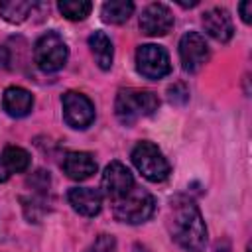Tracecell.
I'll return each mask as SVG.
<instances>
[{"mask_svg": "<svg viewBox=\"0 0 252 252\" xmlns=\"http://www.w3.org/2000/svg\"><path fill=\"white\" fill-rule=\"evenodd\" d=\"M112 203V215L116 220L120 222H128V224H140L146 222L154 211H156V201L154 197L140 187H132L126 195H122Z\"/></svg>", "mask_w": 252, "mask_h": 252, "instance_id": "3957f363", "label": "cell"}, {"mask_svg": "<svg viewBox=\"0 0 252 252\" xmlns=\"http://www.w3.org/2000/svg\"><path fill=\"white\" fill-rule=\"evenodd\" d=\"M87 252H116V240L108 234H100Z\"/></svg>", "mask_w": 252, "mask_h": 252, "instance_id": "ffe728a7", "label": "cell"}, {"mask_svg": "<svg viewBox=\"0 0 252 252\" xmlns=\"http://www.w3.org/2000/svg\"><path fill=\"white\" fill-rule=\"evenodd\" d=\"M35 191H39V193H45V189H49V175L43 171V169H39V171H35L32 177H30V181H28Z\"/></svg>", "mask_w": 252, "mask_h": 252, "instance_id": "44dd1931", "label": "cell"}, {"mask_svg": "<svg viewBox=\"0 0 252 252\" xmlns=\"http://www.w3.org/2000/svg\"><path fill=\"white\" fill-rule=\"evenodd\" d=\"M67 57H69V47L59 33L47 32L35 41L33 59L41 71L55 73V71L63 69L67 63Z\"/></svg>", "mask_w": 252, "mask_h": 252, "instance_id": "5b68a950", "label": "cell"}, {"mask_svg": "<svg viewBox=\"0 0 252 252\" xmlns=\"http://www.w3.org/2000/svg\"><path fill=\"white\" fill-rule=\"evenodd\" d=\"M238 12H240L244 24H250L252 22V2H242L238 6Z\"/></svg>", "mask_w": 252, "mask_h": 252, "instance_id": "603a6c76", "label": "cell"}, {"mask_svg": "<svg viewBox=\"0 0 252 252\" xmlns=\"http://www.w3.org/2000/svg\"><path fill=\"white\" fill-rule=\"evenodd\" d=\"M158 106H159L158 94L144 89H122L118 91L116 102H114L116 118L126 126L134 124L144 116L154 114Z\"/></svg>", "mask_w": 252, "mask_h": 252, "instance_id": "7a4b0ae2", "label": "cell"}, {"mask_svg": "<svg viewBox=\"0 0 252 252\" xmlns=\"http://www.w3.org/2000/svg\"><path fill=\"white\" fill-rule=\"evenodd\" d=\"M12 173L8 171V167L4 165V161H2V158H0V183H4V181H8V177H10Z\"/></svg>", "mask_w": 252, "mask_h": 252, "instance_id": "d4e9b609", "label": "cell"}, {"mask_svg": "<svg viewBox=\"0 0 252 252\" xmlns=\"http://www.w3.org/2000/svg\"><path fill=\"white\" fill-rule=\"evenodd\" d=\"M89 47L96 59V65L102 71H108L112 67V57H114V49H112V41L104 32H93L89 35Z\"/></svg>", "mask_w": 252, "mask_h": 252, "instance_id": "9a60e30c", "label": "cell"}, {"mask_svg": "<svg viewBox=\"0 0 252 252\" xmlns=\"http://www.w3.org/2000/svg\"><path fill=\"white\" fill-rule=\"evenodd\" d=\"M102 191L104 195L110 199V201H116L120 199L122 195H126L136 183H134V177L130 173V169L120 163V161H110L106 167H104V173H102Z\"/></svg>", "mask_w": 252, "mask_h": 252, "instance_id": "9c48e42d", "label": "cell"}, {"mask_svg": "<svg viewBox=\"0 0 252 252\" xmlns=\"http://www.w3.org/2000/svg\"><path fill=\"white\" fill-rule=\"evenodd\" d=\"M32 10H33V2H28V0L0 2V16L10 24H22L30 16Z\"/></svg>", "mask_w": 252, "mask_h": 252, "instance_id": "e0dca14e", "label": "cell"}, {"mask_svg": "<svg viewBox=\"0 0 252 252\" xmlns=\"http://www.w3.org/2000/svg\"><path fill=\"white\" fill-rule=\"evenodd\" d=\"M57 8L67 20H75L77 22V20H85L91 14L93 4L87 2V0H61L57 4Z\"/></svg>", "mask_w": 252, "mask_h": 252, "instance_id": "d6986e66", "label": "cell"}, {"mask_svg": "<svg viewBox=\"0 0 252 252\" xmlns=\"http://www.w3.org/2000/svg\"><path fill=\"white\" fill-rule=\"evenodd\" d=\"M209 45L205 37L197 32H187L179 39V59L185 71L197 73L209 61Z\"/></svg>", "mask_w": 252, "mask_h": 252, "instance_id": "ba28073f", "label": "cell"}, {"mask_svg": "<svg viewBox=\"0 0 252 252\" xmlns=\"http://www.w3.org/2000/svg\"><path fill=\"white\" fill-rule=\"evenodd\" d=\"M61 104H63L65 122L71 128L83 130V128L93 124V120H94V104L91 102V98L87 94L77 93V91H69V93L63 94Z\"/></svg>", "mask_w": 252, "mask_h": 252, "instance_id": "52a82bcc", "label": "cell"}, {"mask_svg": "<svg viewBox=\"0 0 252 252\" xmlns=\"http://www.w3.org/2000/svg\"><path fill=\"white\" fill-rule=\"evenodd\" d=\"M187 98H189V91H187V89H185L181 83H177V85L169 87V100H171V102L183 104Z\"/></svg>", "mask_w": 252, "mask_h": 252, "instance_id": "7402d4cb", "label": "cell"}, {"mask_svg": "<svg viewBox=\"0 0 252 252\" xmlns=\"http://www.w3.org/2000/svg\"><path fill=\"white\" fill-rule=\"evenodd\" d=\"M203 28L205 32L215 37L217 41L220 43H226L232 33H234V26H232V20L228 16V12L224 8H211L203 14Z\"/></svg>", "mask_w": 252, "mask_h": 252, "instance_id": "8fae6325", "label": "cell"}, {"mask_svg": "<svg viewBox=\"0 0 252 252\" xmlns=\"http://www.w3.org/2000/svg\"><path fill=\"white\" fill-rule=\"evenodd\" d=\"M8 63H10V51H8V47L0 45V69L8 67Z\"/></svg>", "mask_w": 252, "mask_h": 252, "instance_id": "cb8c5ba5", "label": "cell"}, {"mask_svg": "<svg viewBox=\"0 0 252 252\" xmlns=\"http://www.w3.org/2000/svg\"><path fill=\"white\" fill-rule=\"evenodd\" d=\"M69 205L83 217H96L102 209V195L91 187H73L67 193Z\"/></svg>", "mask_w": 252, "mask_h": 252, "instance_id": "7c38bea8", "label": "cell"}, {"mask_svg": "<svg viewBox=\"0 0 252 252\" xmlns=\"http://www.w3.org/2000/svg\"><path fill=\"white\" fill-rule=\"evenodd\" d=\"M136 69L146 79H161L169 75L171 61L167 51L161 45L146 43V45H140L136 51Z\"/></svg>", "mask_w": 252, "mask_h": 252, "instance_id": "8992f818", "label": "cell"}, {"mask_svg": "<svg viewBox=\"0 0 252 252\" xmlns=\"http://www.w3.org/2000/svg\"><path fill=\"white\" fill-rule=\"evenodd\" d=\"M132 163L136 169L152 183L165 181L171 173L169 161L161 154V150L152 142H138L132 150Z\"/></svg>", "mask_w": 252, "mask_h": 252, "instance_id": "277c9868", "label": "cell"}, {"mask_svg": "<svg viewBox=\"0 0 252 252\" xmlns=\"http://www.w3.org/2000/svg\"><path fill=\"white\" fill-rule=\"evenodd\" d=\"M134 14V4L128 0H110L100 8V16L106 24H124Z\"/></svg>", "mask_w": 252, "mask_h": 252, "instance_id": "2e32d148", "label": "cell"}, {"mask_svg": "<svg viewBox=\"0 0 252 252\" xmlns=\"http://www.w3.org/2000/svg\"><path fill=\"white\" fill-rule=\"evenodd\" d=\"M173 28V14L165 4L154 2L142 10L140 30L146 35H165Z\"/></svg>", "mask_w": 252, "mask_h": 252, "instance_id": "30bf717a", "label": "cell"}, {"mask_svg": "<svg viewBox=\"0 0 252 252\" xmlns=\"http://www.w3.org/2000/svg\"><path fill=\"white\" fill-rule=\"evenodd\" d=\"M61 167L67 173V177L75 179V181H85V179H89L91 175L96 173V161L87 152H69V154H65L63 161H61Z\"/></svg>", "mask_w": 252, "mask_h": 252, "instance_id": "4fadbf2b", "label": "cell"}, {"mask_svg": "<svg viewBox=\"0 0 252 252\" xmlns=\"http://www.w3.org/2000/svg\"><path fill=\"white\" fill-rule=\"evenodd\" d=\"M2 161L10 173H22L30 167V154L18 146H6L2 152Z\"/></svg>", "mask_w": 252, "mask_h": 252, "instance_id": "ac0fdd59", "label": "cell"}, {"mask_svg": "<svg viewBox=\"0 0 252 252\" xmlns=\"http://www.w3.org/2000/svg\"><path fill=\"white\" fill-rule=\"evenodd\" d=\"M2 106H4L6 114H10L14 118H22V116L30 114V110L33 106V96L30 91H26L22 87H8L2 96Z\"/></svg>", "mask_w": 252, "mask_h": 252, "instance_id": "5bb4252c", "label": "cell"}, {"mask_svg": "<svg viewBox=\"0 0 252 252\" xmlns=\"http://www.w3.org/2000/svg\"><path fill=\"white\" fill-rule=\"evenodd\" d=\"M169 232H171V238L189 252H201L205 248L207 226L195 201L183 195L171 201Z\"/></svg>", "mask_w": 252, "mask_h": 252, "instance_id": "6da1fadb", "label": "cell"}]
</instances>
